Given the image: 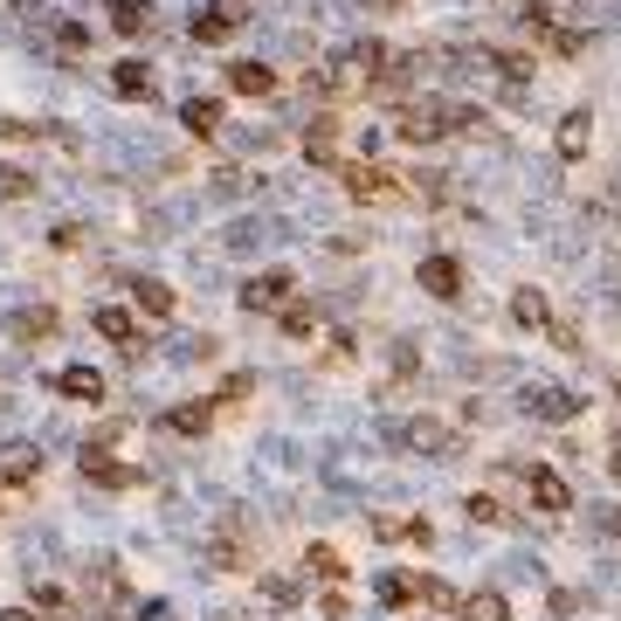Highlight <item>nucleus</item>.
I'll list each match as a JSON object with an SVG mask.
<instances>
[{"label": "nucleus", "mask_w": 621, "mask_h": 621, "mask_svg": "<svg viewBox=\"0 0 621 621\" xmlns=\"http://www.w3.org/2000/svg\"><path fill=\"white\" fill-rule=\"evenodd\" d=\"M305 159H311V166H338V118H332V111H325V118H311Z\"/></svg>", "instance_id": "11"}, {"label": "nucleus", "mask_w": 621, "mask_h": 621, "mask_svg": "<svg viewBox=\"0 0 621 621\" xmlns=\"http://www.w3.org/2000/svg\"><path fill=\"white\" fill-rule=\"evenodd\" d=\"M276 318H284V332H290V338H311V332H318V311H311V305H297V297H290V305L276 311Z\"/></svg>", "instance_id": "25"}, {"label": "nucleus", "mask_w": 621, "mask_h": 621, "mask_svg": "<svg viewBox=\"0 0 621 621\" xmlns=\"http://www.w3.org/2000/svg\"><path fill=\"white\" fill-rule=\"evenodd\" d=\"M463 621H512V600H504L497 587H477V594H463Z\"/></svg>", "instance_id": "16"}, {"label": "nucleus", "mask_w": 621, "mask_h": 621, "mask_svg": "<svg viewBox=\"0 0 621 621\" xmlns=\"http://www.w3.org/2000/svg\"><path fill=\"white\" fill-rule=\"evenodd\" d=\"M242 22H249V0H215L207 14H194V42H229Z\"/></svg>", "instance_id": "5"}, {"label": "nucleus", "mask_w": 621, "mask_h": 621, "mask_svg": "<svg viewBox=\"0 0 621 621\" xmlns=\"http://www.w3.org/2000/svg\"><path fill=\"white\" fill-rule=\"evenodd\" d=\"M173 305H180V297L166 290V284H139V311L145 318H173Z\"/></svg>", "instance_id": "23"}, {"label": "nucleus", "mask_w": 621, "mask_h": 621, "mask_svg": "<svg viewBox=\"0 0 621 621\" xmlns=\"http://www.w3.org/2000/svg\"><path fill=\"white\" fill-rule=\"evenodd\" d=\"M0 477H8V483H35V477H42V456H35V449H0Z\"/></svg>", "instance_id": "20"}, {"label": "nucleus", "mask_w": 621, "mask_h": 621, "mask_svg": "<svg viewBox=\"0 0 621 621\" xmlns=\"http://www.w3.org/2000/svg\"><path fill=\"white\" fill-rule=\"evenodd\" d=\"M456 131V104L449 98H407L401 111H393V139L401 145H436Z\"/></svg>", "instance_id": "1"}, {"label": "nucleus", "mask_w": 621, "mask_h": 621, "mask_svg": "<svg viewBox=\"0 0 621 621\" xmlns=\"http://www.w3.org/2000/svg\"><path fill=\"white\" fill-rule=\"evenodd\" d=\"M553 338H559L567 352H587V346H580V325H573V318H553Z\"/></svg>", "instance_id": "29"}, {"label": "nucleus", "mask_w": 621, "mask_h": 621, "mask_svg": "<svg viewBox=\"0 0 621 621\" xmlns=\"http://www.w3.org/2000/svg\"><path fill=\"white\" fill-rule=\"evenodd\" d=\"M207 422H215V401H186V407L166 414V428H173V436H207Z\"/></svg>", "instance_id": "18"}, {"label": "nucleus", "mask_w": 621, "mask_h": 621, "mask_svg": "<svg viewBox=\"0 0 621 621\" xmlns=\"http://www.w3.org/2000/svg\"><path fill=\"white\" fill-rule=\"evenodd\" d=\"M401 442H407V449H428L436 463H449V456H456V428L428 422V414H422V422H407V428H401Z\"/></svg>", "instance_id": "9"}, {"label": "nucleus", "mask_w": 621, "mask_h": 621, "mask_svg": "<svg viewBox=\"0 0 621 621\" xmlns=\"http://www.w3.org/2000/svg\"><path fill=\"white\" fill-rule=\"evenodd\" d=\"M338 180H346V194L352 200H407V186H401V173H387V166H366V159H352V166H338Z\"/></svg>", "instance_id": "2"}, {"label": "nucleus", "mask_w": 621, "mask_h": 621, "mask_svg": "<svg viewBox=\"0 0 621 621\" xmlns=\"http://www.w3.org/2000/svg\"><path fill=\"white\" fill-rule=\"evenodd\" d=\"M111 90H118L125 104H145V98H153V69H145L139 55H125V63L111 69Z\"/></svg>", "instance_id": "10"}, {"label": "nucleus", "mask_w": 621, "mask_h": 621, "mask_svg": "<svg viewBox=\"0 0 621 621\" xmlns=\"http://www.w3.org/2000/svg\"><path fill=\"white\" fill-rule=\"evenodd\" d=\"M414 284H422L428 297H442V305H456V297H463V262L456 256H422Z\"/></svg>", "instance_id": "4"}, {"label": "nucleus", "mask_w": 621, "mask_h": 621, "mask_svg": "<svg viewBox=\"0 0 621 621\" xmlns=\"http://www.w3.org/2000/svg\"><path fill=\"white\" fill-rule=\"evenodd\" d=\"M587 145H594V111H567L559 131H553V153L567 166H580V159H587Z\"/></svg>", "instance_id": "7"}, {"label": "nucleus", "mask_w": 621, "mask_h": 621, "mask_svg": "<svg viewBox=\"0 0 621 621\" xmlns=\"http://www.w3.org/2000/svg\"><path fill=\"white\" fill-rule=\"evenodd\" d=\"M525 491H532V504H539V512H573V491H567V477H559V469H545V463H532V469H525Z\"/></svg>", "instance_id": "8"}, {"label": "nucleus", "mask_w": 621, "mask_h": 621, "mask_svg": "<svg viewBox=\"0 0 621 621\" xmlns=\"http://www.w3.org/2000/svg\"><path fill=\"white\" fill-rule=\"evenodd\" d=\"M83 477H90V483H104V491H125L131 469H125V463H104V449H83Z\"/></svg>", "instance_id": "19"}, {"label": "nucleus", "mask_w": 621, "mask_h": 621, "mask_svg": "<svg viewBox=\"0 0 621 621\" xmlns=\"http://www.w3.org/2000/svg\"><path fill=\"white\" fill-rule=\"evenodd\" d=\"M55 393H69V401H104V373L98 366H63L55 373Z\"/></svg>", "instance_id": "14"}, {"label": "nucleus", "mask_w": 621, "mask_h": 621, "mask_svg": "<svg viewBox=\"0 0 621 621\" xmlns=\"http://www.w3.org/2000/svg\"><path fill=\"white\" fill-rule=\"evenodd\" d=\"M98 332L111 338V346H125V352H139V325H131V311H98Z\"/></svg>", "instance_id": "21"}, {"label": "nucleus", "mask_w": 621, "mask_h": 621, "mask_svg": "<svg viewBox=\"0 0 621 621\" xmlns=\"http://www.w3.org/2000/svg\"><path fill=\"white\" fill-rule=\"evenodd\" d=\"M380 600H387V608H407V600H422V587H414L407 573H387L380 580Z\"/></svg>", "instance_id": "27"}, {"label": "nucleus", "mask_w": 621, "mask_h": 621, "mask_svg": "<svg viewBox=\"0 0 621 621\" xmlns=\"http://www.w3.org/2000/svg\"><path fill=\"white\" fill-rule=\"evenodd\" d=\"M463 512H469V525H504V504H497L491 491H469V497H463Z\"/></svg>", "instance_id": "22"}, {"label": "nucleus", "mask_w": 621, "mask_h": 621, "mask_svg": "<svg viewBox=\"0 0 621 621\" xmlns=\"http://www.w3.org/2000/svg\"><path fill=\"white\" fill-rule=\"evenodd\" d=\"M180 125L194 131V139H215V131H221V104H215V98H194V104H180Z\"/></svg>", "instance_id": "17"}, {"label": "nucleus", "mask_w": 621, "mask_h": 621, "mask_svg": "<svg viewBox=\"0 0 621 621\" xmlns=\"http://www.w3.org/2000/svg\"><path fill=\"white\" fill-rule=\"evenodd\" d=\"M373 539H401V545H436V525L428 518H373Z\"/></svg>", "instance_id": "12"}, {"label": "nucleus", "mask_w": 621, "mask_h": 621, "mask_svg": "<svg viewBox=\"0 0 621 621\" xmlns=\"http://www.w3.org/2000/svg\"><path fill=\"white\" fill-rule=\"evenodd\" d=\"M608 469H614V483H621V436L608 442Z\"/></svg>", "instance_id": "31"}, {"label": "nucleus", "mask_w": 621, "mask_h": 621, "mask_svg": "<svg viewBox=\"0 0 621 621\" xmlns=\"http://www.w3.org/2000/svg\"><path fill=\"white\" fill-rule=\"evenodd\" d=\"M111 28H118V35H139V28H145V8H139V0H111Z\"/></svg>", "instance_id": "28"}, {"label": "nucleus", "mask_w": 621, "mask_h": 621, "mask_svg": "<svg viewBox=\"0 0 621 621\" xmlns=\"http://www.w3.org/2000/svg\"><path fill=\"white\" fill-rule=\"evenodd\" d=\"M305 567H311L318 580H346V559H338L332 545H311V553H305Z\"/></svg>", "instance_id": "26"}, {"label": "nucleus", "mask_w": 621, "mask_h": 621, "mask_svg": "<svg viewBox=\"0 0 621 621\" xmlns=\"http://www.w3.org/2000/svg\"><path fill=\"white\" fill-rule=\"evenodd\" d=\"M525 407H532L539 422H553V428H567V422H580V414H587V401H580V393H567V387H539V393H525Z\"/></svg>", "instance_id": "6"}, {"label": "nucleus", "mask_w": 621, "mask_h": 621, "mask_svg": "<svg viewBox=\"0 0 621 621\" xmlns=\"http://www.w3.org/2000/svg\"><path fill=\"white\" fill-rule=\"evenodd\" d=\"M512 325H525V332H545L553 325V305H545V290H512Z\"/></svg>", "instance_id": "13"}, {"label": "nucleus", "mask_w": 621, "mask_h": 621, "mask_svg": "<svg viewBox=\"0 0 621 621\" xmlns=\"http://www.w3.org/2000/svg\"><path fill=\"white\" fill-rule=\"evenodd\" d=\"M414 587H422V600H428V608H442V614H456V608H463V594L449 587V580H414Z\"/></svg>", "instance_id": "24"}, {"label": "nucleus", "mask_w": 621, "mask_h": 621, "mask_svg": "<svg viewBox=\"0 0 621 621\" xmlns=\"http://www.w3.org/2000/svg\"><path fill=\"white\" fill-rule=\"evenodd\" d=\"M55 42H63V55H77V49H90V28H77V22H69L63 35H55Z\"/></svg>", "instance_id": "30"}, {"label": "nucleus", "mask_w": 621, "mask_h": 621, "mask_svg": "<svg viewBox=\"0 0 621 621\" xmlns=\"http://www.w3.org/2000/svg\"><path fill=\"white\" fill-rule=\"evenodd\" d=\"M0 621H35V608H8V614H0Z\"/></svg>", "instance_id": "32"}, {"label": "nucleus", "mask_w": 621, "mask_h": 621, "mask_svg": "<svg viewBox=\"0 0 621 621\" xmlns=\"http://www.w3.org/2000/svg\"><path fill=\"white\" fill-rule=\"evenodd\" d=\"M229 90H235V98H270V90H276V69H270V63H235V69H229Z\"/></svg>", "instance_id": "15"}, {"label": "nucleus", "mask_w": 621, "mask_h": 621, "mask_svg": "<svg viewBox=\"0 0 621 621\" xmlns=\"http://www.w3.org/2000/svg\"><path fill=\"white\" fill-rule=\"evenodd\" d=\"M614 401H621V373H614Z\"/></svg>", "instance_id": "33"}, {"label": "nucleus", "mask_w": 621, "mask_h": 621, "mask_svg": "<svg viewBox=\"0 0 621 621\" xmlns=\"http://www.w3.org/2000/svg\"><path fill=\"white\" fill-rule=\"evenodd\" d=\"M290 290H297L290 270H262V276H249V284H242V311H284Z\"/></svg>", "instance_id": "3"}]
</instances>
